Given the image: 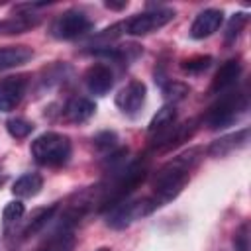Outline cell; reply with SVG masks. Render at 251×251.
<instances>
[{
    "label": "cell",
    "instance_id": "cell-30",
    "mask_svg": "<svg viewBox=\"0 0 251 251\" xmlns=\"http://www.w3.org/2000/svg\"><path fill=\"white\" fill-rule=\"evenodd\" d=\"M45 251H49V249H45Z\"/></svg>",
    "mask_w": 251,
    "mask_h": 251
},
{
    "label": "cell",
    "instance_id": "cell-12",
    "mask_svg": "<svg viewBox=\"0 0 251 251\" xmlns=\"http://www.w3.org/2000/svg\"><path fill=\"white\" fill-rule=\"evenodd\" d=\"M239 73H241V63H239L237 59L226 61V63L220 67V71L214 75L212 84H210V92H212V94H222V92L229 90V88L237 82Z\"/></svg>",
    "mask_w": 251,
    "mask_h": 251
},
{
    "label": "cell",
    "instance_id": "cell-27",
    "mask_svg": "<svg viewBox=\"0 0 251 251\" xmlns=\"http://www.w3.org/2000/svg\"><path fill=\"white\" fill-rule=\"evenodd\" d=\"M104 6L110 8V10H124L127 6V2L126 0L124 2H112V0H108V2H104Z\"/></svg>",
    "mask_w": 251,
    "mask_h": 251
},
{
    "label": "cell",
    "instance_id": "cell-18",
    "mask_svg": "<svg viewBox=\"0 0 251 251\" xmlns=\"http://www.w3.org/2000/svg\"><path fill=\"white\" fill-rule=\"evenodd\" d=\"M55 210H57V204H51V206H47V208L35 210V212L31 214L29 222L25 224V227H24V231H22V237L25 239V237H31V235H35L37 231H41V229L49 224V220L53 218Z\"/></svg>",
    "mask_w": 251,
    "mask_h": 251
},
{
    "label": "cell",
    "instance_id": "cell-6",
    "mask_svg": "<svg viewBox=\"0 0 251 251\" xmlns=\"http://www.w3.org/2000/svg\"><path fill=\"white\" fill-rule=\"evenodd\" d=\"M90 27L92 22L88 20V16L80 10L71 8L55 18V22L51 24V35L57 39H75L84 31H88Z\"/></svg>",
    "mask_w": 251,
    "mask_h": 251
},
{
    "label": "cell",
    "instance_id": "cell-23",
    "mask_svg": "<svg viewBox=\"0 0 251 251\" xmlns=\"http://www.w3.org/2000/svg\"><path fill=\"white\" fill-rule=\"evenodd\" d=\"M22 216H24V204L20 200H12V202H8L4 206L2 218H4V226L6 227L12 226V224H16L18 220H22Z\"/></svg>",
    "mask_w": 251,
    "mask_h": 251
},
{
    "label": "cell",
    "instance_id": "cell-9",
    "mask_svg": "<svg viewBox=\"0 0 251 251\" xmlns=\"http://www.w3.org/2000/svg\"><path fill=\"white\" fill-rule=\"evenodd\" d=\"M145 94H147V88L141 80H131L127 82L118 94H116V106L124 112V114H137V110L143 106L145 102Z\"/></svg>",
    "mask_w": 251,
    "mask_h": 251
},
{
    "label": "cell",
    "instance_id": "cell-26",
    "mask_svg": "<svg viewBox=\"0 0 251 251\" xmlns=\"http://www.w3.org/2000/svg\"><path fill=\"white\" fill-rule=\"evenodd\" d=\"M247 239H249V235H247V224H243V226L237 229L235 237H233L235 249H237V251H247V249H249V245H247Z\"/></svg>",
    "mask_w": 251,
    "mask_h": 251
},
{
    "label": "cell",
    "instance_id": "cell-28",
    "mask_svg": "<svg viewBox=\"0 0 251 251\" xmlns=\"http://www.w3.org/2000/svg\"><path fill=\"white\" fill-rule=\"evenodd\" d=\"M4 180H6V175H4V173H2V171H0V184H2V182H4Z\"/></svg>",
    "mask_w": 251,
    "mask_h": 251
},
{
    "label": "cell",
    "instance_id": "cell-13",
    "mask_svg": "<svg viewBox=\"0 0 251 251\" xmlns=\"http://www.w3.org/2000/svg\"><path fill=\"white\" fill-rule=\"evenodd\" d=\"M247 141H249V129L243 127V129H239V131H235V133H229V135H226V137L216 139V141L208 147V155H210V157H226V155H229L231 151L243 147Z\"/></svg>",
    "mask_w": 251,
    "mask_h": 251
},
{
    "label": "cell",
    "instance_id": "cell-24",
    "mask_svg": "<svg viewBox=\"0 0 251 251\" xmlns=\"http://www.w3.org/2000/svg\"><path fill=\"white\" fill-rule=\"evenodd\" d=\"M245 24H247V14H243V12L233 14L231 20H229V24H227V29H226V39H227V41L235 39V37L241 33V29H243Z\"/></svg>",
    "mask_w": 251,
    "mask_h": 251
},
{
    "label": "cell",
    "instance_id": "cell-20",
    "mask_svg": "<svg viewBox=\"0 0 251 251\" xmlns=\"http://www.w3.org/2000/svg\"><path fill=\"white\" fill-rule=\"evenodd\" d=\"M6 127H8V133L16 139H24L33 131V124L24 118H10L6 122Z\"/></svg>",
    "mask_w": 251,
    "mask_h": 251
},
{
    "label": "cell",
    "instance_id": "cell-10",
    "mask_svg": "<svg viewBox=\"0 0 251 251\" xmlns=\"http://www.w3.org/2000/svg\"><path fill=\"white\" fill-rule=\"evenodd\" d=\"M84 84L92 94H106L112 84H114V73L108 65L104 63H96L92 67H88V71L84 73Z\"/></svg>",
    "mask_w": 251,
    "mask_h": 251
},
{
    "label": "cell",
    "instance_id": "cell-11",
    "mask_svg": "<svg viewBox=\"0 0 251 251\" xmlns=\"http://www.w3.org/2000/svg\"><path fill=\"white\" fill-rule=\"evenodd\" d=\"M224 22V12L222 10H216V8H208L204 12H200L192 25H190V35L194 39H204V37H210L214 31H218V27L222 25Z\"/></svg>",
    "mask_w": 251,
    "mask_h": 251
},
{
    "label": "cell",
    "instance_id": "cell-21",
    "mask_svg": "<svg viewBox=\"0 0 251 251\" xmlns=\"http://www.w3.org/2000/svg\"><path fill=\"white\" fill-rule=\"evenodd\" d=\"M188 92H190V88L186 86V84H182V82H167L165 86H163V96H165V100L167 102H171V104H175V102H178V100H184L186 96H188Z\"/></svg>",
    "mask_w": 251,
    "mask_h": 251
},
{
    "label": "cell",
    "instance_id": "cell-7",
    "mask_svg": "<svg viewBox=\"0 0 251 251\" xmlns=\"http://www.w3.org/2000/svg\"><path fill=\"white\" fill-rule=\"evenodd\" d=\"M173 18H175V10H171V8H157L151 12H143L126 22V33L147 35V33H153V31L161 29L163 25H167Z\"/></svg>",
    "mask_w": 251,
    "mask_h": 251
},
{
    "label": "cell",
    "instance_id": "cell-5",
    "mask_svg": "<svg viewBox=\"0 0 251 251\" xmlns=\"http://www.w3.org/2000/svg\"><path fill=\"white\" fill-rule=\"evenodd\" d=\"M155 210H157V204L153 202L151 196H145V198H139L133 202H122V204L110 208L106 224L112 229H124L127 226H131L135 220H141Z\"/></svg>",
    "mask_w": 251,
    "mask_h": 251
},
{
    "label": "cell",
    "instance_id": "cell-29",
    "mask_svg": "<svg viewBox=\"0 0 251 251\" xmlns=\"http://www.w3.org/2000/svg\"><path fill=\"white\" fill-rule=\"evenodd\" d=\"M96 251H110V247H100V249H96Z\"/></svg>",
    "mask_w": 251,
    "mask_h": 251
},
{
    "label": "cell",
    "instance_id": "cell-17",
    "mask_svg": "<svg viewBox=\"0 0 251 251\" xmlns=\"http://www.w3.org/2000/svg\"><path fill=\"white\" fill-rule=\"evenodd\" d=\"M43 188V178L41 175L37 173H27L24 176H20L14 186H12V192L18 196V198H31L35 194H39V190Z\"/></svg>",
    "mask_w": 251,
    "mask_h": 251
},
{
    "label": "cell",
    "instance_id": "cell-3",
    "mask_svg": "<svg viewBox=\"0 0 251 251\" xmlns=\"http://www.w3.org/2000/svg\"><path fill=\"white\" fill-rule=\"evenodd\" d=\"M31 157L45 167H61L71 157V141L57 131L41 133L31 141Z\"/></svg>",
    "mask_w": 251,
    "mask_h": 251
},
{
    "label": "cell",
    "instance_id": "cell-22",
    "mask_svg": "<svg viewBox=\"0 0 251 251\" xmlns=\"http://www.w3.org/2000/svg\"><path fill=\"white\" fill-rule=\"evenodd\" d=\"M210 65H212V57L210 55H196V57H190V59L182 61V69L186 73H194V75L204 73Z\"/></svg>",
    "mask_w": 251,
    "mask_h": 251
},
{
    "label": "cell",
    "instance_id": "cell-2",
    "mask_svg": "<svg viewBox=\"0 0 251 251\" xmlns=\"http://www.w3.org/2000/svg\"><path fill=\"white\" fill-rule=\"evenodd\" d=\"M145 176H147V159H139V161L131 163L127 169L120 171L114 184L102 190L100 210H110V208L126 202V198L143 182Z\"/></svg>",
    "mask_w": 251,
    "mask_h": 251
},
{
    "label": "cell",
    "instance_id": "cell-8",
    "mask_svg": "<svg viewBox=\"0 0 251 251\" xmlns=\"http://www.w3.org/2000/svg\"><path fill=\"white\" fill-rule=\"evenodd\" d=\"M25 88H27V76L25 75L0 78V110L2 112L14 110L22 102Z\"/></svg>",
    "mask_w": 251,
    "mask_h": 251
},
{
    "label": "cell",
    "instance_id": "cell-1",
    "mask_svg": "<svg viewBox=\"0 0 251 251\" xmlns=\"http://www.w3.org/2000/svg\"><path fill=\"white\" fill-rule=\"evenodd\" d=\"M202 157H204V149L202 147H190L184 153H180V155L173 157L171 161H167L155 173L151 198L157 204V208L178 196V192L188 182L190 171L200 163Z\"/></svg>",
    "mask_w": 251,
    "mask_h": 251
},
{
    "label": "cell",
    "instance_id": "cell-19",
    "mask_svg": "<svg viewBox=\"0 0 251 251\" xmlns=\"http://www.w3.org/2000/svg\"><path fill=\"white\" fill-rule=\"evenodd\" d=\"M175 120H176V108H175V104H165L151 118V122H149V133H163L165 129H169L175 124Z\"/></svg>",
    "mask_w": 251,
    "mask_h": 251
},
{
    "label": "cell",
    "instance_id": "cell-4",
    "mask_svg": "<svg viewBox=\"0 0 251 251\" xmlns=\"http://www.w3.org/2000/svg\"><path fill=\"white\" fill-rule=\"evenodd\" d=\"M245 110H247V96L241 92H229V94H224L208 110L204 120L210 129H220L239 120L245 114Z\"/></svg>",
    "mask_w": 251,
    "mask_h": 251
},
{
    "label": "cell",
    "instance_id": "cell-25",
    "mask_svg": "<svg viewBox=\"0 0 251 251\" xmlns=\"http://www.w3.org/2000/svg\"><path fill=\"white\" fill-rule=\"evenodd\" d=\"M116 141H118V137H116L114 131H102V133H98V135L94 137V143H96V147H100V149H110V147L116 145Z\"/></svg>",
    "mask_w": 251,
    "mask_h": 251
},
{
    "label": "cell",
    "instance_id": "cell-15",
    "mask_svg": "<svg viewBox=\"0 0 251 251\" xmlns=\"http://www.w3.org/2000/svg\"><path fill=\"white\" fill-rule=\"evenodd\" d=\"M96 112V104L88 98H73L69 100V104L65 106V120L71 122V124H82L86 122L92 114Z\"/></svg>",
    "mask_w": 251,
    "mask_h": 251
},
{
    "label": "cell",
    "instance_id": "cell-16",
    "mask_svg": "<svg viewBox=\"0 0 251 251\" xmlns=\"http://www.w3.org/2000/svg\"><path fill=\"white\" fill-rule=\"evenodd\" d=\"M39 24L37 16L31 14H18V16H10L6 20H0V35H18V33H25L27 29L35 27Z\"/></svg>",
    "mask_w": 251,
    "mask_h": 251
},
{
    "label": "cell",
    "instance_id": "cell-14",
    "mask_svg": "<svg viewBox=\"0 0 251 251\" xmlns=\"http://www.w3.org/2000/svg\"><path fill=\"white\" fill-rule=\"evenodd\" d=\"M33 57L31 47L27 45H10V47H0V71L20 67L27 63Z\"/></svg>",
    "mask_w": 251,
    "mask_h": 251
}]
</instances>
